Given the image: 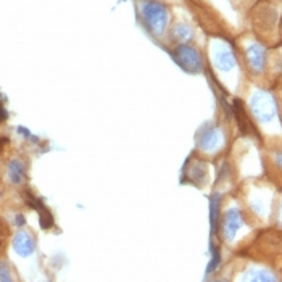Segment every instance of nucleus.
Listing matches in <instances>:
<instances>
[{
  "mask_svg": "<svg viewBox=\"0 0 282 282\" xmlns=\"http://www.w3.org/2000/svg\"><path fill=\"white\" fill-rule=\"evenodd\" d=\"M174 58H176V62L189 73H200L202 71V66H203L202 57L194 47L179 45V47L174 50Z\"/></svg>",
  "mask_w": 282,
  "mask_h": 282,
  "instance_id": "nucleus-1",
  "label": "nucleus"
},
{
  "mask_svg": "<svg viewBox=\"0 0 282 282\" xmlns=\"http://www.w3.org/2000/svg\"><path fill=\"white\" fill-rule=\"evenodd\" d=\"M144 18H146L147 25L154 33H160L166 25V9L163 5H160L157 2H146L144 4Z\"/></svg>",
  "mask_w": 282,
  "mask_h": 282,
  "instance_id": "nucleus-2",
  "label": "nucleus"
},
{
  "mask_svg": "<svg viewBox=\"0 0 282 282\" xmlns=\"http://www.w3.org/2000/svg\"><path fill=\"white\" fill-rule=\"evenodd\" d=\"M219 203L221 197L216 194L215 197H211V210H210V221H211V232L215 234L218 229V219H219Z\"/></svg>",
  "mask_w": 282,
  "mask_h": 282,
  "instance_id": "nucleus-9",
  "label": "nucleus"
},
{
  "mask_svg": "<svg viewBox=\"0 0 282 282\" xmlns=\"http://www.w3.org/2000/svg\"><path fill=\"white\" fill-rule=\"evenodd\" d=\"M234 115L235 118H237V123L242 129V132H248L250 131V123H248V119H247V115H245V111H243V106L240 103V100H235L234 102Z\"/></svg>",
  "mask_w": 282,
  "mask_h": 282,
  "instance_id": "nucleus-8",
  "label": "nucleus"
},
{
  "mask_svg": "<svg viewBox=\"0 0 282 282\" xmlns=\"http://www.w3.org/2000/svg\"><path fill=\"white\" fill-rule=\"evenodd\" d=\"M174 36H176V39H179V41H189L190 37H192V31H190L187 26L179 25L174 28Z\"/></svg>",
  "mask_w": 282,
  "mask_h": 282,
  "instance_id": "nucleus-12",
  "label": "nucleus"
},
{
  "mask_svg": "<svg viewBox=\"0 0 282 282\" xmlns=\"http://www.w3.org/2000/svg\"><path fill=\"white\" fill-rule=\"evenodd\" d=\"M218 140V129L216 127H211V129H207V131H203L202 135H200V146L203 149H210L216 144Z\"/></svg>",
  "mask_w": 282,
  "mask_h": 282,
  "instance_id": "nucleus-10",
  "label": "nucleus"
},
{
  "mask_svg": "<svg viewBox=\"0 0 282 282\" xmlns=\"http://www.w3.org/2000/svg\"><path fill=\"white\" fill-rule=\"evenodd\" d=\"M9 178L13 184H21L26 178V168L20 160H13L9 165Z\"/></svg>",
  "mask_w": 282,
  "mask_h": 282,
  "instance_id": "nucleus-6",
  "label": "nucleus"
},
{
  "mask_svg": "<svg viewBox=\"0 0 282 282\" xmlns=\"http://www.w3.org/2000/svg\"><path fill=\"white\" fill-rule=\"evenodd\" d=\"M216 65L221 70H231V68L235 65V58H234V53L231 52H221L218 58H216Z\"/></svg>",
  "mask_w": 282,
  "mask_h": 282,
  "instance_id": "nucleus-11",
  "label": "nucleus"
},
{
  "mask_svg": "<svg viewBox=\"0 0 282 282\" xmlns=\"http://www.w3.org/2000/svg\"><path fill=\"white\" fill-rule=\"evenodd\" d=\"M17 224H18V226H23V224H25V218H23L21 215L17 216Z\"/></svg>",
  "mask_w": 282,
  "mask_h": 282,
  "instance_id": "nucleus-17",
  "label": "nucleus"
},
{
  "mask_svg": "<svg viewBox=\"0 0 282 282\" xmlns=\"http://www.w3.org/2000/svg\"><path fill=\"white\" fill-rule=\"evenodd\" d=\"M219 263H221V253H219L218 248H215V250H213V255H211V261L208 264V269H207V276H208V274H211L213 271L218 269Z\"/></svg>",
  "mask_w": 282,
  "mask_h": 282,
  "instance_id": "nucleus-13",
  "label": "nucleus"
},
{
  "mask_svg": "<svg viewBox=\"0 0 282 282\" xmlns=\"http://www.w3.org/2000/svg\"><path fill=\"white\" fill-rule=\"evenodd\" d=\"M242 226V215L239 210H229L226 213L224 216V224H223V229H224V237L226 239H232L235 232L240 229Z\"/></svg>",
  "mask_w": 282,
  "mask_h": 282,
  "instance_id": "nucleus-4",
  "label": "nucleus"
},
{
  "mask_svg": "<svg viewBox=\"0 0 282 282\" xmlns=\"http://www.w3.org/2000/svg\"><path fill=\"white\" fill-rule=\"evenodd\" d=\"M247 62H248L250 70H253L255 73L263 71L264 63H266V55L261 45H258V44L250 45L247 49Z\"/></svg>",
  "mask_w": 282,
  "mask_h": 282,
  "instance_id": "nucleus-3",
  "label": "nucleus"
},
{
  "mask_svg": "<svg viewBox=\"0 0 282 282\" xmlns=\"http://www.w3.org/2000/svg\"><path fill=\"white\" fill-rule=\"evenodd\" d=\"M7 119V111L4 110V106L0 105V123H2V121H5Z\"/></svg>",
  "mask_w": 282,
  "mask_h": 282,
  "instance_id": "nucleus-16",
  "label": "nucleus"
},
{
  "mask_svg": "<svg viewBox=\"0 0 282 282\" xmlns=\"http://www.w3.org/2000/svg\"><path fill=\"white\" fill-rule=\"evenodd\" d=\"M277 165L282 168V154H280V155H277Z\"/></svg>",
  "mask_w": 282,
  "mask_h": 282,
  "instance_id": "nucleus-18",
  "label": "nucleus"
},
{
  "mask_svg": "<svg viewBox=\"0 0 282 282\" xmlns=\"http://www.w3.org/2000/svg\"><path fill=\"white\" fill-rule=\"evenodd\" d=\"M13 248L20 256H29L34 253V240L26 232H20L13 239Z\"/></svg>",
  "mask_w": 282,
  "mask_h": 282,
  "instance_id": "nucleus-5",
  "label": "nucleus"
},
{
  "mask_svg": "<svg viewBox=\"0 0 282 282\" xmlns=\"http://www.w3.org/2000/svg\"><path fill=\"white\" fill-rule=\"evenodd\" d=\"M0 280H12L10 268L5 261H0Z\"/></svg>",
  "mask_w": 282,
  "mask_h": 282,
  "instance_id": "nucleus-14",
  "label": "nucleus"
},
{
  "mask_svg": "<svg viewBox=\"0 0 282 282\" xmlns=\"http://www.w3.org/2000/svg\"><path fill=\"white\" fill-rule=\"evenodd\" d=\"M274 279H276V277H274L272 274L266 272V271H260V272L253 276V280H274Z\"/></svg>",
  "mask_w": 282,
  "mask_h": 282,
  "instance_id": "nucleus-15",
  "label": "nucleus"
},
{
  "mask_svg": "<svg viewBox=\"0 0 282 282\" xmlns=\"http://www.w3.org/2000/svg\"><path fill=\"white\" fill-rule=\"evenodd\" d=\"M5 142H7V139H0V150H2V147L5 146Z\"/></svg>",
  "mask_w": 282,
  "mask_h": 282,
  "instance_id": "nucleus-19",
  "label": "nucleus"
},
{
  "mask_svg": "<svg viewBox=\"0 0 282 282\" xmlns=\"http://www.w3.org/2000/svg\"><path fill=\"white\" fill-rule=\"evenodd\" d=\"M34 210L39 211V219H41V227H42V229H50V227L53 226V216H52V213L44 207L41 200L34 205Z\"/></svg>",
  "mask_w": 282,
  "mask_h": 282,
  "instance_id": "nucleus-7",
  "label": "nucleus"
}]
</instances>
